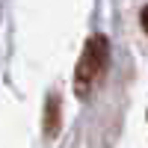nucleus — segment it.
<instances>
[{
    "label": "nucleus",
    "mask_w": 148,
    "mask_h": 148,
    "mask_svg": "<svg viewBox=\"0 0 148 148\" xmlns=\"http://www.w3.org/2000/svg\"><path fill=\"white\" fill-rule=\"evenodd\" d=\"M110 62V45L104 36H92L89 42H86L83 47V56H80V62H77V74H74V92L77 95H86L92 89V83L104 74Z\"/></svg>",
    "instance_id": "1"
},
{
    "label": "nucleus",
    "mask_w": 148,
    "mask_h": 148,
    "mask_svg": "<svg viewBox=\"0 0 148 148\" xmlns=\"http://www.w3.org/2000/svg\"><path fill=\"white\" fill-rule=\"evenodd\" d=\"M56 98H51V104H47V110H51V119H47V133H56Z\"/></svg>",
    "instance_id": "2"
},
{
    "label": "nucleus",
    "mask_w": 148,
    "mask_h": 148,
    "mask_svg": "<svg viewBox=\"0 0 148 148\" xmlns=\"http://www.w3.org/2000/svg\"><path fill=\"white\" fill-rule=\"evenodd\" d=\"M142 27H145V33H148V6L142 9Z\"/></svg>",
    "instance_id": "3"
}]
</instances>
